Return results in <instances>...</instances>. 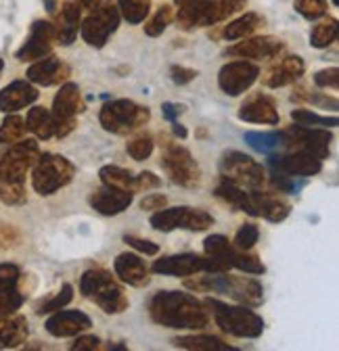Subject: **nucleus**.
Wrapping results in <instances>:
<instances>
[{
	"label": "nucleus",
	"mask_w": 339,
	"mask_h": 351,
	"mask_svg": "<svg viewBox=\"0 0 339 351\" xmlns=\"http://www.w3.org/2000/svg\"><path fill=\"white\" fill-rule=\"evenodd\" d=\"M174 19V9L170 5H163L155 11V15L145 23V34L151 36V38H157L165 32V27L172 23Z\"/></svg>",
	"instance_id": "obj_42"
},
{
	"label": "nucleus",
	"mask_w": 339,
	"mask_h": 351,
	"mask_svg": "<svg viewBox=\"0 0 339 351\" xmlns=\"http://www.w3.org/2000/svg\"><path fill=\"white\" fill-rule=\"evenodd\" d=\"M170 77H172L174 84L178 86H185L189 82H193L197 77V71L191 69V67H183V65H172L170 67Z\"/></svg>",
	"instance_id": "obj_52"
},
{
	"label": "nucleus",
	"mask_w": 339,
	"mask_h": 351,
	"mask_svg": "<svg viewBox=\"0 0 339 351\" xmlns=\"http://www.w3.org/2000/svg\"><path fill=\"white\" fill-rule=\"evenodd\" d=\"M161 169L174 184L183 189H195L201 184V167L191 155L189 149L176 145V143H165L161 153Z\"/></svg>",
	"instance_id": "obj_8"
},
{
	"label": "nucleus",
	"mask_w": 339,
	"mask_h": 351,
	"mask_svg": "<svg viewBox=\"0 0 339 351\" xmlns=\"http://www.w3.org/2000/svg\"><path fill=\"white\" fill-rule=\"evenodd\" d=\"M55 42V25L51 21H34L25 44L17 51L15 57L19 61H38L51 55Z\"/></svg>",
	"instance_id": "obj_19"
},
{
	"label": "nucleus",
	"mask_w": 339,
	"mask_h": 351,
	"mask_svg": "<svg viewBox=\"0 0 339 351\" xmlns=\"http://www.w3.org/2000/svg\"><path fill=\"white\" fill-rule=\"evenodd\" d=\"M172 132H174V136H178V138H187V136H189L187 128H185V125H180L178 121H172Z\"/></svg>",
	"instance_id": "obj_58"
},
{
	"label": "nucleus",
	"mask_w": 339,
	"mask_h": 351,
	"mask_svg": "<svg viewBox=\"0 0 339 351\" xmlns=\"http://www.w3.org/2000/svg\"><path fill=\"white\" fill-rule=\"evenodd\" d=\"M149 316L155 324L174 330H203L209 312L201 299L183 291H159L149 301Z\"/></svg>",
	"instance_id": "obj_1"
},
{
	"label": "nucleus",
	"mask_w": 339,
	"mask_h": 351,
	"mask_svg": "<svg viewBox=\"0 0 339 351\" xmlns=\"http://www.w3.org/2000/svg\"><path fill=\"white\" fill-rule=\"evenodd\" d=\"M268 167L272 171H281L287 176H295V178H312V176L320 173L323 161L310 153L304 151H281L268 155Z\"/></svg>",
	"instance_id": "obj_17"
},
{
	"label": "nucleus",
	"mask_w": 339,
	"mask_h": 351,
	"mask_svg": "<svg viewBox=\"0 0 339 351\" xmlns=\"http://www.w3.org/2000/svg\"><path fill=\"white\" fill-rule=\"evenodd\" d=\"M40 157L36 141H17L11 149L0 157V182H25L27 171Z\"/></svg>",
	"instance_id": "obj_15"
},
{
	"label": "nucleus",
	"mask_w": 339,
	"mask_h": 351,
	"mask_svg": "<svg viewBox=\"0 0 339 351\" xmlns=\"http://www.w3.org/2000/svg\"><path fill=\"white\" fill-rule=\"evenodd\" d=\"M0 201L5 205H23L27 201L23 182H0Z\"/></svg>",
	"instance_id": "obj_46"
},
{
	"label": "nucleus",
	"mask_w": 339,
	"mask_h": 351,
	"mask_svg": "<svg viewBox=\"0 0 339 351\" xmlns=\"http://www.w3.org/2000/svg\"><path fill=\"white\" fill-rule=\"evenodd\" d=\"M99 178L103 184L107 186H117V189H124V191H132L135 193V176L124 169V167H117V165H105L101 167L99 171Z\"/></svg>",
	"instance_id": "obj_37"
},
{
	"label": "nucleus",
	"mask_w": 339,
	"mask_h": 351,
	"mask_svg": "<svg viewBox=\"0 0 339 351\" xmlns=\"http://www.w3.org/2000/svg\"><path fill=\"white\" fill-rule=\"evenodd\" d=\"M155 274L161 276H176V278H185V276H195L201 272H226L229 266L214 257H203V255H195V253H180V255H167L161 257L153 263L151 268Z\"/></svg>",
	"instance_id": "obj_11"
},
{
	"label": "nucleus",
	"mask_w": 339,
	"mask_h": 351,
	"mask_svg": "<svg viewBox=\"0 0 339 351\" xmlns=\"http://www.w3.org/2000/svg\"><path fill=\"white\" fill-rule=\"evenodd\" d=\"M161 184V180L153 171H143L139 176H135V193H147V191H153Z\"/></svg>",
	"instance_id": "obj_49"
},
{
	"label": "nucleus",
	"mask_w": 339,
	"mask_h": 351,
	"mask_svg": "<svg viewBox=\"0 0 339 351\" xmlns=\"http://www.w3.org/2000/svg\"><path fill=\"white\" fill-rule=\"evenodd\" d=\"M69 67L65 63H61V59L57 57H42L38 61H34V65L27 69V82L38 84V86H53V84H61L63 80L69 77Z\"/></svg>",
	"instance_id": "obj_26"
},
{
	"label": "nucleus",
	"mask_w": 339,
	"mask_h": 351,
	"mask_svg": "<svg viewBox=\"0 0 339 351\" xmlns=\"http://www.w3.org/2000/svg\"><path fill=\"white\" fill-rule=\"evenodd\" d=\"M27 320L23 316H0V349H15L27 339Z\"/></svg>",
	"instance_id": "obj_31"
},
{
	"label": "nucleus",
	"mask_w": 339,
	"mask_h": 351,
	"mask_svg": "<svg viewBox=\"0 0 339 351\" xmlns=\"http://www.w3.org/2000/svg\"><path fill=\"white\" fill-rule=\"evenodd\" d=\"M314 84L318 88H337L339 86V69L337 67H329V69H320L314 73Z\"/></svg>",
	"instance_id": "obj_50"
},
{
	"label": "nucleus",
	"mask_w": 339,
	"mask_h": 351,
	"mask_svg": "<svg viewBox=\"0 0 339 351\" xmlns=\"http://www.w3.org/2000/svg\"><path fill=\"white\" fill-rule=\"evenodd\" d=\"M75 176V167L63 155L45 153L32 167V186L38 195L51 197L59 189L67 186Z\"/></svg>",
	"instance_id": "obj_6"
},
{
	"label": "nucleus",
	"mask_w": 339,
	"mask_h": 351,
	"mask_svg": "<svg viewBox=\"0 0 339 351\" xmlns=\"http://www.w3.org/2000/svg\"><path fill=\"white\" fill-rule=\"evenodd\" d=\"M260 77V67L256 63L249 61H231L226 63L220 73H218V86L220 90L229 97H239L245 90L256 84V80Z\"/></svg>",
	"instance_id": "obj_18"
},
{
	"label": "nucleus",
	"mask_w": 339,
	"mask_h": 351,
	"mask_svg": "<svg viewBox=\"0 0 339 351\" xmlns=\"http://www.w3.org/2000/svg\"><path fill=\"white\" fill-rule=\"evenodd\" d=\"M295 11L304 19H320L327 15V0H295Z\"/></svg>",
	"instance_id": "obj_47"
},
{
	"label": "nucleus",
	"mask_w": 339,
	"mask_h": 351,
	"mask_svg": "<svg viewBox=\"0 0 339 351\" xmlns=\"http://www.w3.org/2000/svg\"><path fill=\"white\" fill-rule=\"evenodd\" d=\"M119 17H124L130 25H139L149 17L151 5L149 0H117Z\"/></svg>",
	"instance_id": "obj_38"
},
{
	"label": "nucleus",
	"mask_w": 339,
	"mask_h": 351,
	"mask_svg": "<svg viewBox=\"0 0 339 351\" xmlns=\"http://www.w3.org/2000/svg\"><path fill=\"white\" fill-rule=\"evenodd\" d=\"M45 7H47L49 13H55V9H57V0H45Z\"/></svg>",
	"instance_id": "obj_59"
},
{
	"label": "nucleus",
	"mask_w": 339,
	"mask_h": 351,
	"mask_svg": "<svg viewBox=\"0 0 339 351\" xmlns=\"http://www.w3.org/2000/svg\"><path fill=\"white\" fill-rule=\"evenodd\" d=\"M21 270L15 263H0V316L15 314L25 301L19 289Z\"/></svg>",
	"instance_id": "obj_20"
},
{
	"label": "nucleus",
	"mask_w": 339,
	"mask_h": 351,
	"mask_svg": "<svg viewBox=\"0 0 339 351\" xmlns=\"http://www.w3.org/2000/svg\"><path fill=\"white\" fill-rule=\"evenodd\" d=\"M239 119L249 121V123H264V125H279L281 115L277 111V105L270 97L266 95H256L251 97L243 107L239 109Z\"/></svg>",
	"instance_id": "obj_27"
},
{
	"label": "nucleus",
	"mask_w": 339,
	"mask_h": 351,
	"mask_svg": "<svg viewBox=\"0 0 339 351\" xmlns=\"http://www.w3.org/2000/svg\"><path fill=\"white\" fill-rule=\"evenodd\" d=\"M285 138V151H304L320 161H325L331 155V132L325 128H306V125H291L283 130Z\"/></svg>",
	"instance_id": "obj_16"
},
{
	"label": "nucleus",
	"mask_w": 339,
	"mask_h": 351,
	"mask_svg": "<svg viewBox=\"0 0 339 351\" xmlns=\"http://www.w3.org/2000/svg\"><path fill=\"white\" fill-rule=\"evenodd\" d=\"M47 332L57 337V339H65V337H75L84 330H89L93 326V320L78 310H57L53 312V316L47 320Z\"/></svg>",
	"instance_id": "obj_23"
},
{
	"label": "nucleus",
	"mask_w": 339,
	"mask_h": 351,
	"mask_svg": "<svg viewBox=\"0 0 339 351\" xmlns=\"http://www.w3.org/2000/svg\"><path fill=\"white\" fill-rule=\"evenodd\" d=\"M3 67H5V61H3V59H0V73H3Z\"/></svg>",
	"instance_id": "obj_62"
},
{
	"label": "nucleus",
	"mask_w": 339,
	"mask_h": 351,
	"mask_svg": "<svg viewBox=\"0 0 339 351\" xmlns=\"http://www.w3.org/2000/svg\"><path fill=\"white\" fill-rule=\"evenodd\" d=\"M113 270L121 282L137 287V289H143L151 282L147 263L137 253H119L113 261Z\"/></svg>",
	"instance_id": "obj_24"
},
{
	"label": "nucleus",
	"mask_w": 339,
	"mask_h": 351,
	"mask_svg": "<svg viewBox=\"0 0 339 351\" xmlns=\"http://www.w3.org/2000/svg\"><path fill=\"white\" fill-rule=\"evenodd\" d=\"M245 143L258 153L272 155L285 151V138H283V130L281 132H247Z\"/></svg>",
	"instance_id": "obj_33"
},
{
	"label": "nucleus",
	"mask_w": 339,
	"mask_h": 351,
	"mask_svg": "<svg viewBox=\"0 0 339 351\" xmlns=\"http://www.w3.org/2000/svg\"><path fill=\"white\" fill-rule=\"evenodd\" d=\"M197 134H199V136H201V138H205V136H207V132H205V130H203V128H201V130H199V132H197Z\"/></svg>",
	"instance_id": "obj_60"
},
{
	"label": "nucleus",
	"mask_w": 339,
	"mask_h": 351,
	"mask_svg": "<svg viewBox=\"0 0 339 351\" xmlns=\"http://www.w3.org/2000/svg\"><path fill=\"white\" fill-rule=\"evenodd\" d=\"M203 303L222 332L239 339H258L264 332L262 316H258L247 305H229L218 299H205Z\"/></svg>",
	"instance_id": "obj_4"
},
{
	"label": "nucleus",
	"mask_w": 339,
	"mask_h": 351,
	"mask_svg": "<svg viewBox=\"0 0 339 351\" xmlns=\"http://www.w3.org/2000/svg\"><path fill=\"white\" fill-rule=\"evenodd\" d=\"M220 171L222 180L231 182L235 186H241L245 191H256L264 184L266 169L262 163L251 159L245 153L239 151H226L220 159Z\"/></svg>",
	"instance_id": "obj_9"
},
{
	"label": "nucleus",
	"mask_w": 339,
	"mask_h": 351,
	"mask_svg": "<svg viewBox=\"0 0 339 351\" xmlns=\"http://www.w3.org/2000/svg\"><path fill=\"white\" fill-rule=\"evenodd\" d=\"M337 40V19L329 17L316 23L310 32V44L314 49H327Z\"/></svg>",
	"instance_id": "obj_39"
},
{
	"label": "nucleus",
	"mask_w": 339,
	"mask_h": 351,
	"mask_svg": "<svg viewBox=\"0 0 339 351\" xmlns=\"http://www.w3.org/2000/svg\"><path fill=\"white\" fill-rule=\"evenodd\" d=\"M101 347L99 337H78L75 343L71 345V351H95Z\"/></svg>",
	"instance_id": "obj_54"
},
{
	"label": "nucleus",
	"mask_w": 339,
	"mask_h": 351,
	"mask_svg": "<svg viewBox=\"0 0 339 351\" xmlns=\"http://www.w3.org/2000/svg\"><path fill=\"white\" fill-rule=\"evenodd\" d=\"M247 7V0H189L174 13L176 25L185 32L216 25Z\"/></svg>",
	"instance_id": "obj_3"
},
{
	"label": "nucleus",
	"mask_w": 339,
	"mask_h": 351,
	"mask_svg": "<svg viewBox=\"0 0 339 351\" xmlns=\"http://www.w3.org/2000/svg\"><path fill=\"white\" fill-rule=\"evenodd\" d=\"M71 299H73V287H71L69 282H65V285L61 287V291H59L53 299H49L47 303H42V305H40L38 314L42 316V314H53V312H57V310H63L65 305L71 303Z\"/></svg>",
	"instance_id": "obj_45"
},
{
	"label": "nucleus",
	"mask_w": 339,
	"mask_h": 351,
	"mask_svg": "<svg viewBox=\"0 0 339 351\" xmlns=\"http://www.w3.org/2000/svg\"><path fill=\"white\" fill-rule=\"evenodd\" d=\"M253 201H256L258 217H264L272 224H279L283 219L289 217L291 213V203H287L283 197L274 193H262L260 189L253 191Z\"/></svg>",
	"instance_id": "obj_30"
},
{
	"label": "nucleus",
	"mask_w": 339,
	"mask_h": 351,
	"mask_svg": "<svg viewBox=\"0 0 339 351\" xmlns=\"http://www.w3.org/2000/svg\"><path fill=\"white\" fill-rule=\"evenodd\" d=\"M185 111L183 105H174V103H163L161 105V113L167 121H176V117Z\"/></svg>",
	"instance_id": "obj_56"
},
{
	"label": "nucleus",
	"mask_w": 339,
	"mask_h": 351,
	"mask_svg": "<svg viewBox=\"0 0 339 351\" xmlns=\"http://www.w3.org/2000/svg\"><path fill=\"white\" fill-rule=\"evenodd\" d=\"M293 99H304V101H310V103H314V105H318V107H323V109H337V101L335 99H329V97H323V95H306V90L304 88H300L298 90V95H293Z\"/></svg>",
	"instance_id": "obj_53"
},
{
	"label": "nucleus",
	"mask_w": 339,
	"mask_h": 351,
	"mask_svg": "<svg viewBox=\"0 0 339 351\" xmlns=\"http://www.w3.org/2000/svg\"><path fill=\"white\" fill-rule=\"evenodd\" d=\"M153 149H155V143H153V138L149 134H141V136L132 138L128 145H126V153H128L135 161L149 159L151 153H153Z\"/></svg>",
	"instance_id": "obj_44"
},
{
	"label": "nucleus",
	"mask_w": 339,
	"mask_h": 351,
	"mask_svg": "<svg viewBox=\"0 0 339 351\" xmlns=\"http://www.w3.org/2000/svg\"><path fill=\"white\" fill-rule=\"evenodd\" d=\"M25 128L40 138V141H49L51 136H55V123H53V115L49 109L45 107H32L27 111L25 117Z\"/></svg>",
	"instance_id": "obj_34"
},
{
	"label": "nucleus",
	"mask_w": 339,
	"mask_h": 351,
	"mask_svg": "<svg viewBox=\"0 0 339 351\" xmlns=\"http://www.w3.org/2000/svg\"><path fill=\"white\" fill-rule=\"evenodd\" d=\"M124 243H128L132 249H137L139 253H145V255H155V253L159 251V247H157L153 241L139 239V237H132V234H126V237H124Z\"/></svg>",
	"instance_id": "obj_51"
},
{
	"label": "nucleus",
	"mask_w": 339,
	"mask_h": 351,
	"mask_svg": "<svg viewBox=\"0 0 339 351\" xmlns=\"http://www.w3.org/2000/svg\"><path fill=\"white\" fill-rule=\"evenodd\" d=\"M151 119V111L130 99H115L103 105L99 113V121L103 130L111 132L117 136H126L130 132L143 128Z\"/></svg>",
	"instance_id": "obj_7"
},
{
	"label": "nucleus",
	"mask_w": 339,
	"mask_h": 351,
	"mask_svg": "<svg viewBox=\"0 0 339 351\" xmlns=\"http://www.w3.org/2000/svg\"><path fill=\"white\" fill-rule=\"evenodd\" d=\"M333 3H335V5H339V0H333Z\"/></svg>",
	"instance_id": "obj_63"
},
{
	"label": "nucleus",
	"mask_w": 339,
	"mask_h": 351,
	"mask_svg": "<svg viewBox=\"0 0 339 351\" xmlns=\"http://www.w3.org/2000/svg\"><path fill=\"white\" fill-rule=\"evenodd\" d=\"M306 71V63L302 57H287L283 59L277 67H272L266 75H264V86L268 88H283L289 86L293 82H298Z\"/></svg>",
	"instance_id": "obj_29"
},
{
	"label": "nucleus",
	"mask_w": 339,
	"mask_h": 351,
	"mask_svg": "<svg viewBox=\"0 0 339 351\" xmlns=\"http://www.w3.org/2000/svg\"><path fill=\"white\" fill-rule=\"evenodd\" d=\"M25 132H27L25 119L15 113H9L3 125H0V145H15L25 136Z\"/></svg>",
	"instance_id": "obj_40"
},
{
	"label": "nucleus",
	"mask_w": 339,
	"mask_h": 351,
	"mask_svg": "<svg viewBox=\"0 0 339 351\" xmlns=\"http://www.w3.org/2000/svg\"><path fill=\"white\" fill-rule=\"evenodd\" d=\"M84 109H86V105H84L78 84L65 82L53 101V111H51L57 138H65L69 132L75 130V115H80Z\"/></svg>",
	"instance_id": "obj_13"
},
{
	"label": "nucleus",
	"mask_w": 339,
	"mask_h": 351,
	"mask_svg": "<svg viewBox=\"0 0 339 351\" xmlns=\"http://www.w3.org/2000/svg\"><path fill=\"white\" fill-rule=\"evenodd\" d=\"M165 205H167V199L163 195H147L141 201V209H145V211H153V209L157 211V209H161Z\"/></svg>",
	"instance_id": "obj_55"
},
{
	"label": "nucleus",
	"mask_w": 339,
	"mask_h": 351,
	"mask_svg": "<svg viewBox=\"0 0 339 351\" xmlns=\"http://www.w3.org/2000/svg\"><path fill=\"white\" fill-rule=\"evenodd\" d=\"M119 9L115 3H105L93 9V13L80 23L84 42L93 49H103L107 40L115 34L119 25Z\"/></svg>",
	"instance_id": "obj_14"
},
{
	"label": "nucleus",
	"mask_w": 339,
	"mask_h": 351,
	"mask_svg": "<svg viewBox=\"0 0 339 351\" xmlns=\"http://www.w3.org/2000/svg\"><path fill=\"white\" fill-rule=\"evenodd\" d=\"M174 347L180 349H191V351H231L235 347H231L229 343H224L218 337L211 335H191V337H176Z\"/></svg>",
	"instance_id": "obj_35"
},
{
	"label": "nucleus",
	"mask_w": 339,
	"mask_h": 351,
	"mask_svg": "<svg viewBox=\"0 0 339 351\" xmlns=\"http://www.w3.org/2000/svg\"><path fill=\"white\" fill-rule=\"evenodd\" d=\"M285 51V44L279 38L272 36H256V38H243V42H237L235 47H231L226 51V55L231 57H239V59H274Z\"/></svg>",
	"instance_id": "obj_21"
},
{
	"label": "nucleus",
	"mask_w": 339,
	"mask_h": 351,
	"mask_svg": "<svg viewBox=\"0 0 339 351\" xmlns=\"http://www.w3.org/2000/svg\"><path fill=\"white\" fill-rule=\"evenodd\" d=\"M80 293L95 301L105 314H121L128 310V297L124 295L121 287L113 280L107 270L95 268L86 270L80 276Z\"/></svg>",
	"instance_id": "obj_5"
},
{
	"label": "nucleus",
	"mask_w": 339,
	"mask_h": 351,
	"mask_svg": "<svg viewBox=\"0 0 339 351\" xmlns=\"http://www.w3.org/2000/svg\"><path fill=\"white\" fill-rule=\"evenodd\" d=\"M151 226L159 232H172L176 228L203 232L214 226V217L197 207H161L151 215Z\"/></svg>",
	"instance_id": "obj_10"
},
{
	"label": "nucleus",
	"mask_w": 339,
	"mask_h": 351,
	"mask_svg": "<svg viewBox=\"0 0 339 351\" xmlns=\"http://www.w3.org/2000/svg\"><path fill=\"white\" fill-rule=\"evenodd\" d=\"M262 23H264V19H262L258 13H245V15L237 17L235 21H231V23L224 27L222 36H224L229 42H233V40H243V38L251 36Z\"/></svg>",
	"instance_id": "obj_36"
},
{
	"label": "nucleus",
	"mask_w": 339,
	"mask_h": 351,
	"mask_svg": "<svg viewBox=\"0 0 339 351\" xmlns=\"http://www.w3.org/2000/svg\"><path fill=\"white\" fill-rule=\"evenodd\" d=\"M203 251L207 257H214L222 263H226L229 268H237L245 274H264L266 266L262 259L256 255H249L247 251H237L231 241L222 234H211L203 241Z\"/></svg>",
	"instance_id": "obj_12"
},
{
	"label": "nucleus",
	"mask_w": 339,
	"mask_h": 351,
	"mask_svg": "<svg viewBox=\"0 0 339 351\" xmlns=\"http://www.w3.org/2000/svg\"><path fill=\"white\" fill-rule=\"evenodd\" d=\"M260 239V228L256 224H243L235 234V247L241 251H249Z\"/></svg>",
	"instance_id": "obj_48"
},
{
	"label": "nucleus",
	"mask_w": 339,
	"mask_h": 351,
	"mask_svg": "<svg viewBox=\"0 0 339 351\" xmlns=\"http://www.w3.org/2000/svg\"><path fill=\"white\" fill-rule=\"evenodd\" d=\"M185 3H189V0H176V5L180 7V5H185Z\"/></svg>",
	"instance_id": "obj_61"
},
{
	"label": "nucleus",
	"mask_w": 339,
	"mask_h": 351,
	"mask_svg": "<svg viewBox=\"0 0 339 351\" xmlns=\"http://www.w3.org/2000/svg\"><path fill=\"white\" fill-rule=\"evenodd\" d=\"M80 23H82V7L78 3H73V0H67V3H63L61 13L55 23V40L61 44V47L73 44Z\"/></svg>",
	"instance_id": "obj_28"
},
{
	"label": "nucleus",
	"mask_w": 339,
	"mask_h": 351,
	"mask_svg": "<svg viewBox=\"0 0 339 351\" xmlns=\"http://www.w3.org/2000/svg\"><path fill=\"white\" fill-rule=\"evenodd\" d=\"M291 119L298 125H306V128H335L337 125V117H329V115H318L310 109H295L291 111Z\"/></svg>",
	"instance_id": "obj_41"
},
{
	"label": "nucleus",
	"mask_w": 339,
	"mask_h": 351,
	"mask_svg": "<svg viewBox=\"0 0 339 351\" xmlns=\"http://www.w3.org/2000/svg\"><path fill=\"white\" fill-rule=\"evenodd\" d=\"M270 182L279 193H289V195L300 193L306 186L304 178H295V176H287V173L272 171V169H270Z\"/></svg>",
	"instance_id": "obj_43"
},
{
	"label": "nucleus",
	"mask_w": 339,
	"mask_h": 351,
	"mask_svg": "<svg viewBox=\"0 0 339 351\" xmlns=\"http://www.w3.org/2000/svg\"><path fill=\"white\" fill-rule=\"evenodd\" d=\"M38 95L40 93L32 86V82L15 80L9 86H5L3 93H0V111L3 113H17L19 109H25L32 103H36Z\"/></svg>",
	"instance_id": "obj_25"
},
{
	"label": "nucleus",
	"mask_w": 339,
	"mask_h": 351,
	"mask_svg": "<svg viewBox=\"0 0 339 351\" xmlns=\"http://www.w3.org/2000/svg\"><path fill=\"white\" fill-rule=\"evenodd\" d=\"M132 201H135L132 191H124V189L107 186V184H103L99 191L91 195V207L99 211L101 215H117L128 209Z\"/></svg>",
	"instance_id": "obj_22"
},
{
	"label": "nucleus",
	"mask_w": 339,
	"mask_h": 351,
	"mask_svg": "<svg viewBox=\"0 0 339 351\" xmlns=\"http://www.w3.org/2000/svg\"><path fill=\"white\" fill-rule=\"evenodd\" d=\"M216 197L226 201L231 207H235L239 211H245L253 217H258L256 201H253V191H245L241 186H235V184L222 180V184H218V189H216Z\"/></svg>",
	"instance_id": "obj_32"
},
{
	"label": "nucleus",
	"mask_w": 339,
	"mask_h": 351,
	"mask_svg": "<svg viewBox=\"0 0 339 351\" xmlns=\"http://www.w3.org/2000/svg\"><path fill=\"white\" fill-rule=\"evenodd\" d=\"M73 3H78L82 9H91L93 11V9H97L103 3V0H73Z\"/></svg>",
	"instance_id": "obj_57"
},
{
	"label": "nucleus",
	"mask_w": 339,
	"mask_h": 351,
	"mask_svg": "<svg viewBox=\"0 0 339 351\" xmlns=\"http://www.w3.org/2000/svg\"><path fill=\"white\" fill-rule=\"evenodd\" d=\"M185 287L191 291L229 295L231 299L247 307H258L264 301V289L258 280L247 278V276H229L224 272H207V276L189 278Z\"/></svg>",
	"instance_id": "obj_2"
}]
</instances>
